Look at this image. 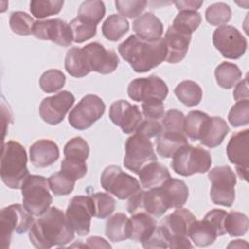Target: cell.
Listing matches in <instances>:
<instances>
[{
  "mask_svg": "<svg viewBox=\"0 0 249 249\" xmlns=\"http://www.w3.org/2000/svg\"><path fill=\"white\" fill-rule=\"evenodd\" d=\"M74 230L66 215L57 207L49 208L29 229V239L36 248L63 247L74 239Z\"/></svg>",
  "mask_w": 249,
  "mask_h": 249,
  "instance_id": "cell-1",
  "label": "cell"
},
{
  "mask_svg": "<svg viewBox=\"0 0 249 249\" xmlns=\"http://www.w3.org/2000/svg\"><path fill=\"white\" fill-rule=\"evenodd\" d=\"M121 56L137 73H144L159 66L166 58L164 39L149 42L132 34L118 47Z\"/></svg>",
  "mask_w": 249,
  "mask_h": 249,
  "instance_id": "cell-2",
  "label": "cell"
},
{
  "mask_svg": "<svg viewBox=\"0 0 249 249\" xmlns=\"http://www.w3.org/2000/svg\"><path fill=\"white\" fill-rule=\"evenodd\" d=\"M28 175L27 155L23 146L15 140L6 142L1 151L0 176L2 182L11 189H20Z\"/></svg>",
  "mask_w": 249,
  "mask_h": 249,
  "instance_id": "cell-3",
  "label": "cell"
},
{
  "mask_svg": "<svg viewBox=\"0 0 249 249\" xmlns=\"http://www.w3.org/2000/svg\"><path fill=\"white\" fill-rule=\"evenodd\" d=\"M196 216L187 208L179 207L160 222L159 227L168 241L170 248H192L188 231Z\"/></svg>",
  "mask_w": 249,
  "mask_h": 249,
  "instance_id": "cell-4",
  "label": "cell"
},
{
  "mask_svg": "<svg viewBox=\"0 0 249 249\" xmlns=\"http://www.w3.org/2000/svg\"><path fill=\"white\" fill-rule=\"evenodd\" d=\"M48 180L41 175H28L21 185L24 208L33 216L43 215L53 202Z\"/></svg>",
  "mask_w": 249,
  "mask_h": 249,
  "instance_id": "cell-5",
  "label": "cell"
},
{
  "mask_svg": "<svg viewBox=\"0 0 249 249\" xmlns=\"http://www.w3.org/2000/svg\"><path fill=\"white\" fill-rule=\"evenodd\" d=\"M211 166L210 153L189 144L181 147L172 157L171 167L181 176H191L196 173H205Z\"/></svg>",
  "mask_w": 249,
  "mask_h": 249,
  "instance_id": "cell-6",
  "label": "cell"
},
{
  "mask_svg": "<svg viewBox=\"0 0 249 249\" xmlns=\"http://www.w3.org/2000/svg\"><path fill=\"white\" fill-rule=\"evenodd\" d=\"M20 204H12L1 209L0 212V232L1 247L6 249L10 246L14 232L21 234L29 231L34 219Z\"/></svg>",
  "mask_w": 249,
  "mask_h": 249,
  "instance_id": "cell-7",
  "label": "cell"
},
{
  "mask_svg": "<svg viewBox=\"0 0 249 249\" xmlns=\"http://www.w3.org/2000/svg\"><path fill=\"white\" fill-rule=\"evenodd\" d=\"M211 182L210 197L213 203L231 207L235 198L236 176L229 165L216 166L208 171Z\"/></svg>",
  "mask_w": 249,
  "mask_h": 249,
  "instance_id": "cell-8",
  "label": "cell"
},
{
  "mask_svg": "<svg viewBox=\"0 0 249 249\" xmlns=\"http://www.w3.org/2000/svg\"><path fill=\"white\" fill-rule=\"evenodd\" d=\"M156 160L157 156L150 138L137 132L127 138L124 158V164L127 169L138 174L143 166Z\"/></svg>",
  "mask_w": 249,
  "mask_h": 249,
  "instance_id": "cell-9",
  "label": "cell"
},
{
  "mask_svg": "<svg viewBox=\"0 0 249 249\" xmlns=\"http://www.w3.org/2000/svg\"><path fill=\"white\" fill-rule=\"evenodd\" d=\"M102 188L119 199H127L140 190V184L119 165H109L101 173Z\"/></svg>",
  "mask_w": 249,
  "mask_h": 249,
  "instance_id": "cell-10",
  "label": "cell"
},
{
  "mask_svg": "<svg viewBox=\"0 0 249 249\" xmlns=\"http://www.w3.org/2000/svg\"><path fill=\"white\" fill-rule=\"evenodd\" d=\"M105 108V103L99 96L87 94L70 111L68 121L74 128L85 130L103 116Z\"/></svg>",
  "mask_w": 249,
  "mask_h": 249,
  "instance_id": "cell-11",
  "label": "cell"
},
{
  "mask_svg": "<svg viewBox=\"0 0 249 249\" xmlns=\"http://www.w3.org/2000/svg\"><path fill=\"white\" fill-rule=\"evenodd\" d=\"M214 47L221 54L230 59L241 57L247 49V40L240 31L231 25L217 27L212 35Z\"/></svg>",
  "mask_w": 249,
  "mask_h": 249,
  "instance_id": "cell-12",
  "label": "cell"
},
{
  "mask_svg": "<svg viewBox=\"0 0 249 249\" xmlns=\"http://www.w3.org/2000/svg\"><path fill=\"white\" fill-rule=\"evenodd\" d=\"M65 215L78 235H87L90 231V220L93 217V206L90 196H73L69 201Z\"/></svg>",
  "mask_w": 249,
  "mask_h": 249,
  "instance_id": "cell-13",
  "label": "cell"
},
{
  "mask_svg": "<svg viewBox=\"0 0 249 249\" xmlns=\"http://www.w3.org/2000/svg\"><path fill=\"white\" fill-rule=\"evenodd\" d=\"M167 93L168 88L166 84L155 75L134 79L127 87V94L129 98L138 102H145L151 99L163 101L167 96Z\"/></svg>",
  "mask_w": 249,
  "mask_h": 249,
  "instance_id": "cell-14",
  "label": "cell"
},
{
  "mask_svg": "<svg viewBox=\"0 0 249 249\" xmlns=\"http://www.w3.org/2000/svg\"><path fill=\"white\" fill-rule=\"evenodd\" d=\"M32 34L40 40H50L62 47H68L73 42L70 24L60 18L35 21Z\"/></svg>",
  "mask_w": 249,
  "mask_h": 249,
  "instance_id": "cell-15",
  "label": "cell"
},
{
  "mask_svg": "<svg viewBox=\"0 0 249 249\" xmlns=\"http://www.w3.org/2000/svg\"><path fill=\"white\" fill-rule=\"evenodd\" d=\"M75 102V96L68 90H62L42 100L39 107L40 117L49 124H57L63 121Z\"/></svg>",
  "mask_w": 249,
  "mask_h": 249,
  "instance_id": "cell-16",
  "label": "cell"
},
{
  "mask_svg": "<svg viewBox=\"0 0 249 249\" xmlns=\"http://www.w3.org/2000/svg\"><path fill=\"white\" fill-rule=\"evenodd\" d=\"M89 69L99 74H110L119 65V57L112 50H107L98 42H92L83 48Z\"/></svg>",
  "mask_w": 249,
  "mask_h": 249,
  "instance_id": "cell-17",
  "label": "cell"
},
{
  "mask_svg": "<svg viewBox=\"0 0 249 249\" xmlns=\"http://www.w3.org/2000/svg\"><path fill=\"white\" fill-rule=\"evenodd\" d=\"M109 118L126 134L134 133L143 121L139 107L124 99L117 100L111 104Z\"/></svg>",
  "mask_w": 249,
  "mask_h": 249,
  "instance_id": "cell-18",
  "label": "cell"
},
{
  "mask_svg": "<svg viewBox=\"0 0 249 249\" xmlns=\"http://www.w3.org/2000/svg\"><path fill=\"white\" fill-rule=\"evenodd\" d=\"M227 156L229 160L235 165L238 177L247 181L249 163V129L238 131L231 137L227 145Z\"/></svg>",
  "mask_w": 249,
  "mask_h": 249,
  "instance_id": "cell-19",
  "label": "cell"
},
{
  "mask_svg": "<svg viewBox=\"0 0 249 249\" xmlns=\"http://www.w3.org/2000/svg\"><path fill=\"white\" fill-rule=\"evenodd\" d=\"M163 39L167 50L165 60L169 63H177L183 60L189 50L192 33L170 25Z\"/></svg>",
  "mask_w": 249,
  "mask_h": 249,
  "instance_id": "cell-20",
  "label": "cell"
},
{
  "mask_svg": "<svg viewBox=\"0 0 249 249\" xmlns=\"http://www.w3.org/2000/svg\"><path fill=\"white\" fill-rule=\"evenodd\" d=\"M29 157L31 163L35 167L44 168L52 165L58 160L59 149L53 140L41 139L30 146Z\"/></svg>",
  "mask_w": 249,
  "mask_h": 249,
  "instance_id": "cell-21",
  "label": "cell"
},
{
  "mask_svg": "<svg viewBox=\"0 0 249 249\" xmlns=\"http://www.w3.org/2000/svg\"><path fill=\"white\" fill-rule=\"evenodd\" d=\"M135 35L142 40L153 42L161 38L163 24L153 13H145L139 16L132 24Z\"/></svg>",
  "mask_w": 249,
  "mask_h": 249,
  "instance_id": "cell-22",
  "label": "cell"
},
{
  "mask_svg": "<svg viewBox=\"0 0 249 249\" xmlns=\"http://www.w3.org/2000/svg\"><path fill=\"white\" fill-rule=\"evenodd\" d=\"M130 220V236L133 241L144 243L155 232L158 225L155 217L146 213L138 212L131 215Z\"/></svg>",
  "mask_w": 249,
  "mask_h": 249,
  "instance_id": "cell-23",
  "label": "cell"
},
{
  "mask_svg": "<svg viewBox=\"0 0 249 249\" xmlns=\"http://www.w3.org/2000/svg\"><path fill=\"white\" fill-rule=\"evenodd\" d=\"M138 176L142 187L148 190L160 187L171 178L168 169L157 160L143 166L138 172Z\"/></svg>",
  "mask_w": 249,
  "mask_h": 249,
  "instance_id": "cell-24",
  "label": "cell"
},
{
  "mask_svg": "<svg viewBox=\"0 0 249 249\" xmlns=\"http://www.w3.org/2000/svg\"><path fill=\"white\" fill-rule=\"evenodd\" d=\"M229 132L230 127L224 119L217 116L210 117L209 123L199 141L208 148H215L222 144Z\"/></svg>",
  "mask_w": 249,
  "mask_h": 249,
  "instance_id": "cell-25",
  "label": "cell"
},
{
  "mask_svg": "<svg viewBox=\"0 0 249 249\" xmlns=\"http://www.w3.org/2000/svg\"><path fill=\"white\" fill-rule=\"evenodd\" d=\"M187 144L188 140L185 133L162 130L157 137V152L162 158H172L181 147Z\"/></svg>",
  "mask_w": 249,
  "mask_h": 249,
  "instance_id": "cell-26",
  "label": "cell"
},
{
  "mask_svg": "<svg viewBox=\"0 0 249 249\" xmlns=\"http://www.w3.org/2000/svg\"><path fill=\"white\" fill-rule=\"evenodd\" d=\"M188 236L199 247L211 245L217 238V231L214 226L205 218L203 220H195L190 226Z\"/></svg>",
  "mask_w": 249,
  "mask_h": 249,
  "instance_id": "cell-27",
  "label": "cell"
},
{
  "mask_svg": "<svg viewBox=\"0 0 249 249\" xmlns=\"http://www.w3.org/2000/svg\"><path fill=\"white\" fill-rule=\"evenodd\" d=\"M160 188L166 197L169 208H179L186 203L189 196V189L184 181L169 178Z\"/></svg>",
  "mask_w": 249,
  "mask_h": 249,
  "instance_id": "cell-28",
  "label": "cell"
},
{
  "mask_svg": "<svg viewBox=\"0 0 249 249\" xmlns=\"http://www.w3.org/2000/svg\"><path fill=\"white\" fill-rule=\"evenodd\" d=\"M105 234L113 242L128 239L130 236V220L124 213L114 214L106 222Z\"/></svg>",
  "mask_w": 249,
  "mask_h": 249,
  "instance_id": "cell-29",
  "label": "cell"
},
{
  "mask_svg": "<svg viewBox=\"0 0 249 249\" xmlns=\"http://www.w3.org/2000/svg\"><path fill=\"white\" fill-rule=\"evenodd\" d=\"M64 66L67 73L76 78H83L90 72L87 64L83 48H70L65 55Z\"/></svg>",
  "mask_w": 249,
  "mask_h": 249,
  "instance_id": "cell-30",
  "label": "cell"
},
{
  "mask_svg": "<svg viewBox=\"0 0 249 249\" xmlns=\"http://www.w3.org/2000/svg\"><path fill=\"white\" fill-rule=\"evenodd\" d=\"M210 117L201 111L194 110L189 112L184 120V133L192 140H199L202 136Z\"/></svg>",
  "mask_w": 249,
  "mask_h": 249,
  "instance_id": "cell-31",
  "label": "cell"
},
{
  "mask_svg": "<svg viewBox=\"0 0 249 249\" xmlns=\"http://www.w3.org/2000/svg\"><path fill=\"white\" fill-rule=\"evenodd\" d=\"M176 97L188 107L196 106L202 98V89L199 85L194 81H183L177 85L174 89Z\"/></svg>",
  "mask_w": 249,
  "mask_h": 249,
  "instance_id": "cell-32",
  "label": "cell"
},
{
  "mask_svg": "<svg viewBox=\"0 0 249 249\" xmlns=\"http://www.w3.org/2000/svg\"><path fill=\"white\" fill-rule=\"evenodd\" d=\"M129 29L127 19L120 15H110L102 24V34L109 41L120 40Z\"/></svg>",
  "mask_w": 249,
  "mask_h": 249,
  "instance_id": "cell-33",
  "label": "cell"
},
{
  "mask_svg": "<svg viewBox=\"0 0 249 249\" xmlns=\"http://www.w3.org/2000/svg\"><path fill=\"white\" fill-rule=\"evenodd\" d=\"M242 72L239 67L231 62L224 61L215 69V78L218 85L223 89H231L241 79Z\"/></svg>",
  "mask_w": 249,
  "mask_h": 249,
  "instance_id": "cell-34",
  "label": "cell"
},
{
  "mask_svg": "<svg viewBox=\"0 0 249 249\" xmlns=\"http://www.w3.org/2000/svg\"><path fill=\"white\" fill-rule=\"evenodd\" d=\"M105 5L102 1L87 0L79 6L77 18L97 25L105 16Z\"/></svg>",
  "mask_w": 249,
  "mask_h": 249,
  "instance_id": "cell-35",
  "label": "cell"
},
{
  "mask_svg": "<svg viewBox=\"0 0 249 249\" xmlns=\"http://www.w3.org/2000/svg\"><path fill=\"white\" fill-rule=\"evenodd\" d=\"M224 227L226 233L231 236L244 235L249 227V221L245 214L237 211H231L227 213L224 221Z\"/></svg>",
  "mask_w": 249,
  "mask_h": 249,
  "instance_id": "cell-36",
  "label": "cell"
},
{
  "mask_svg": "<svg viewBox=\"0 0 249 249\" xmlns=\"http://www.w3.org/2000/svg\"><path fill=\"white\" fill-rule=\"evenodd\" d=\"M93 206V216L98 219L108 218L115 210L116 200L106 193H95L89 196Z\"/></svg>",
  "mask_w": 249,
  "mask_h": 249,
  "instance_id": "cell-37",
  "label": "cell"
},
{
  "mask_svg": "<svg viewBox=\"0 0 249 249\" xmlns=\"http://www.w3.org/2000/svg\"><path fill=\"white\" fill-rule=\"evenodd\" d=\"M63 0H33L30 2V12L37 18H45L58 14L62 7Z\"/></svg>",
  "mask_w": 249,
  "mask_h": 249,
  "instance_id": "cell-38",
  "label": "cell"
},
{
  "mask_svg": "<svg viewBox=\"0 0 249 249\" xmlns=\"http://www.w3.org/2000/svg\"><path fill=\"white\" fill-rule=\"evenodd\" d=\"M65 85V76L58 69L45 71L39 79L41 89L47 93H53L61 89Z\"/></svg>",
  "mask_w": 249,
  "mask_h": 249,
  "instance_id": "cell-39",
  "label": "cell"
},
{
  "mask_svg": "<svg viewBox=\"0 0 249 249\" xmlns=\"http://www.w3.org/2000/svg\"><path fill=\"white\" fill-rule=\"evenodd\" d=\"M34 19L25 12H13L10 16L9 25L11 30L20 36H27L32 34Z\"/></svg>",
  "mask_w": 249,
  "mask_h": 249,
  "instance_id": "cell-40",
  "label": "cell"
},
{
  "mask_svg": "<svg viewBox=\"0 0 249 249\" xmlns=\"http://www.w3.org/2000/svg\"><path fill=\"white\" fill-rule=\"evenodd\" d=\"M205 18L210 24L222 26L229 22L231 18V7L223 2L214 3L206 9Z\"/></svg>",
  "mask_w": 249,
  "mask_h": 249,
  "instance_id": "cell-41",
  "label": "cell"
},
{
  "mask_svg": "<svg viewBox=\"0 0 249 249\" xmlns=\"http://www.w3.org/2000/svg\"><path fill=\"white\" fill-rule=\"evenodd\" d=\"M75 180L64 174L62 171L52 174L48 178V183L51 191L56 196H67L74 190Z\"/></svg>",
  "mask_w": 249,
  "mask_h": 249,
  "instance_id": "cell-42",
  "label": "cell"
},
{
  "mask_svg": "<svg viewBox=\"0 0 249 249\" xmlns=\"http://www.w3.org/2000/svg\"><path fill=\"white\" fill-rule=\"evenodd\" d=\"M64 156L67 159L86 161L89 155V147L82 137H74L70 139L64 146Z\"/></svg>",
  "mask_w": 249,
  "mask_h": 249,
  "instance_id": "cell-43",
  "label": "cell"
},
{
  "mask_svg": "<svg viewBox=\"0 0 249 249\" xmlns=\"http://www.w3.org/2000/svg\"><path fill=\"white\" fill-rule=\"evenodd\" d=\"M69 24L73 32V42L75 43H83L93 38L96 34V24L85 21L79 18H73Z\"/></svg>",
  "mask_w": 249,
  "mask_h": 249,
  "instance_id": "cell-44",
  "label": "cell"
},
{
  "mask_svg": "<svg viewBox=\"0 0 249 249\" xmlns=\"http://www.w3.org/2000/svg\"><path fill=\"white\" fill-rule=\"evenodd\" d=\"M200 23L201 16L197 11H180L176 15L172 25L193 34Z\"/></svg>",
  "mask_w": 249,
  "mask_h": 249,
  "instance_id": "cell-45",
  "label": "cell"
},
{
  "mask_svg": "<svg viewBox=\"0 0 249 249\" xmlns=\"http://www.w3.org/2000/svg\"><path fill=\"white\" fill-rule=\"evenodd\" d=\"M228 120L233 127L247 125L249 124V100L237 101L230 110Z\"/></svg>",
  "mask_w": 249,
  "mask_h": 249,
  "instance_id": "cell-46",
  "label": "cell"
},
{
  "mask_svg": "<svg viewBox=\"0 0 249 249\" xmlns=\"http://www.w3.org/2000/svg\"><path fill=\"white\" fill-rule=\"evenodd\" d=\"M116 9L124 18H137L146 8L145 0H117L115 2Z\"/></svg>",
  "mask_w": 249,
  "mask_h": 249,
  "instance_id": "cell-47",
  "label": "cell"
},
{
  "mask_svg": "<svg viewBox=\"0 0 249 249\" xmlns=\"http://www.w3.org/2000/svg\"><path fill=\"white\" fill-rule=\"evenodd\" d=\"M184 114L176 109L168 110L162 118V127L165 131L184 133Z\"/></svg>",
  "mask_w": 249,
  "mask_h": 249,
  "instance_id": "cell-48",
  "label": "cell"
},
{
  "mask_svg": "<svg viewBox=\"0 0 249 249\" xmlns=\"http://www.w3.org/2000/svg\"><path fill=\"white\" fill-rule=\"evenodd\" d=\"M60 169V171H62L64 174L77 181L82 179L87 174L88 166L86 161L64 158L61 162Z\"/></svg>",
  "mask_w": 249,
  "mask_h": 249,
  "instance_id": "cell-49",
  "label": "cell"
},
{
  "mask_svg": "<svg viewBox=\"0 0 249 249\" xmlns=\"http://www.w3.org/2000/svg\"><path fill=\"white\" fill-rule=\"evenodd\" d=\"M142 114L147 120L159 121L164 116V105L161 100L151 99L142 102Z\"/></svg>",
  "mask_w": 249,
  "mask_h": 249,
  "instance_id": "cell-50",
  "label": "cell"
},
{
  "mask_svg": "<svg viewBox=\"0 0 249 249\" xmlns=\"http://www.w3.org/2000/svg\"><path fill=\"white\" fill-rule=\"evenodd\" d=\"M163 130L162 124L159 123L158 121H153V120H143L142 123L140 124L139 127L135 132L140 133L148 138H153V137H158Z\"/></svg>",
  "mask_w": 249,
  "mask_h": 249,
  "instance_id": "cell-51",
  "label": "cell"
},
{
  "mask_svg": "<svg viewBox=\"0 0 249 249\" xmlns=\"http://www.w3.org/2000/svg\"><path fill=\"white\" fill-rule=\"evenodd\" d=\"M226 215H227V212L225 210L215 208L210 210L204 216V218L214 226L218 236L226 234V230L224 227V221H225Z\"/></svg>",
  "mask_w": 249,
  "mask_h": 249,
  "instance_id": "cell-52",
  "label": "cell"
},
{
  "mask_svg": "<svg viewBox=\"0 0 249 249\" xmlns=\"http://www.w3.org/2000/svg\"><path fill=\"white\" fill-rule=\"evenodd\" d=\"M142 245L144 248H167L168 241L160 228L158 226L155 232L147 241L142 243Z\"/></svg>",
  "mask_w": 249,
  "mask_h": 249,
  "instance_id": "cell-53",
  "label": "cell"
},
{
  "mask_svg": "<svg viewBox=\"0 0 249 249\" xmlns=\"http://www.w3.org/2000/svg\"><path fill=\"white\" fill-rule=\"evenodd\" d=\"M249 92H248V84H247V77L244 78L241 82H239L233 90V98L236 101L248 99Z\"/></svg>",
  "mask_w": 249,
  "mask_h": 249,
  "instance_id": "cell-54",
  "label": "cell"
},
{
  "mask_svg": "<svg viewBox=\"0 0 249 249\" xmlns=\"http://www.w3.org/2000/svg\"><path fill=\"white\" fill-rule=\"evenodd\" d=\"M176 8L180 11H196L200 8L203 4V1H194V0H187V1H175L174 2Z\"/></svg>",
  "mask_w": 249,
  "mask_h": 249,
  "instance_id": "cell-55",
  "label": "cell"
},
{
  "mask_svg": "<svg viewBox=\"0 0 249 249\" xmlns=\"http://www.w3.org/2000/svg\"><path fill=\"white\" fill-rule=\"evenodd\" d=\"M86 247H89V248H102V247L110 248L111 245L109 243H107L106 240L102 237L91 236L87 239Z\"/></svg>",
  "mask_w": 249,
  "mask_h": 249,
  "instance_id": "cell-56",
  "label": "cell"
},
{
  "mask_svg": "<svg viewBox=\"0 0 249 249\" xmlns=\"http://www.w3.org/2000/svg\"><path fill=\"white\" fill-rule=\"evenodd\" d=\"M243 242H245V240H239V239H237V240H233L231 244H229V248L231 247V246H233V247H242V243Z\"/></svg>",
  "mask_w": 249,
  "mask_h": 249,
  "instance_id": "cell-57",
  "label": "cell"
}]
</instances>
